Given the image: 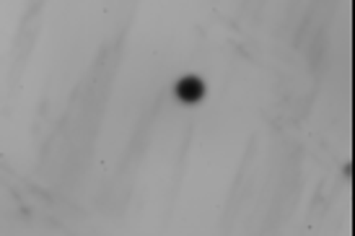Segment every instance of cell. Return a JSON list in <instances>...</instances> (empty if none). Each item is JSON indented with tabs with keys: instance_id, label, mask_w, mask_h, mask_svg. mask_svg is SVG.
<instances>
[{
	"instance_id": "obj_1",
	"label": "cell",
	"mask_w": 355,
	"mask_h": 236,
	"mask_svg": "<svg viewBox=\"0 0 355 236\" xmlns=\"http://www.w3.org/2000/svg\"><path fill=\"white\" fill-rule=\"evenodd\" d=\"M202 94H205V83L200 78H195V76H187V78H182L177 83V96L182 99V101H187V104L200 101Z\"/></svg>"
}]
</instances>
